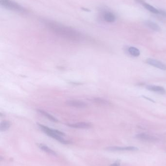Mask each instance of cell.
<instances>
[{
	"instance_id": "44dd1931",
	"label": "cell",
	"mask_w": 166,
	"mask_h": 166,
	"mask_svg": "<svg viewBox=\"0 0 166 166\" xmlns=\"http://www.w3.org/2000/svg\"><path fill=\"white\" fill-rule=\"evenodd\" d=\"M83 10H85V11H90L89 9H85V8H83Z\"/></svg>"
},
{
	"instance_id": "52a82bcc",
	"label": "cell",
	"mask_w": 166,
	"mask_h": 166,
	"mask_svg": "<svg viewBox=\"0 0 166 166\" xmlns=\"http://www.w3.org/2000/svg\"><path fill=\"white\" fill-rule=\"evenodd\" d=\"M135 138L138 139L142 141H148L154 142L158 141V138L155 136H152V135H149L147 134L141 133L138 134L135 136Z\"/></svg>"
},
{
	"instance_id": "ba28073f",
	"label": "cell",
	"mask_w": 166,
	"mask_h": 166,
	"mask_svg": "<svg viewBox=\"0 0 166 166\" xmlns=\"http://www.w3.org/2000/svg\"><path fill=\"white\" fill-rule=\"evenodd\" d=\"M66 104L70 107H75L78 108H83L87 106L86 103L78 100H68L66 102Z\"/></svg>"
},
{
	"instance_id": "9a60e30c",
	"label": "cell",
	"mask_w": 166,
	"mask_h": 166,
	"mask_svg": "<svg viewBox=\"0 0 166 166\" xmlns=\"http://www.w3.org/2000/svg\"><path fill=\"white\" fill-rule=\"evenodd\" d=\"M11 122L9 121H1L0 124V131L1 132H5L11 126Z\"/></svg>"
},
{
	"instance_id": "7c38bea8",
	"label": "cell",
	"mask_w": 166,
	"mask_h": 166,
	"mask_svg": "<svg viewBox=\"0 0 166 166\" xmlns=\"http://www.w3.org/2000/svg\"><path fill=\"white\" fill-rule=\"evenodd\" d=\"M37 146L40 149H41V150L44 151L46 153H48L49 155H52L54 156H57V153L55 152L52 149H50V148L46 146V145L43 144L38 143Z\"/></svg>"
},
{
	"instance_id": "30bf717a",
	"label": "cell",
	"mask_w": 166,
	"mask_h": 166,
	"mask_svg": "<svg viewBox=\"0 0 166 166\" xmlns=\"http://www.w3.org/2000/svg\"><path fill=\"white\" fill-rule=\"evenodd\" d=\"M146 88L150 91L160 94H164L166 92V90L164 88L161 86H158V85H147Z\"/></svg>"
},
{
	"instance_id": "9c48e42d",
	"label": "cell",
	"mask_w": 166,
	"mask_h": 166,
	"mask_svg": "<svg viewBox=\"0 0 166 166\" xmlns=\"http://www.w3.org/2000/svg\"><path fill=\"white\" fill-rule=\"evenodd\" d=\"M144 23L147 27H148V28H149L150 29H152L154 31L157 32L161 31V29L160 27L157 23H154L153 21L149 20H147L144 21Z\"/></svg>"
},
{
	"instance_id": "8992f818",
	"label": "cell",
	"mask_w": 166,
	"mask_h": 166,
	"mask_svg": "<svg viewBox=\"0 0 166 166\" xmlns=\"http://www.w3.org/2000/svg\"><path fill=\"white\" fill-rule=\"evenodd\" d=\"M68 126L78 129H89L92 126V124L89 122H77L75 124H67Z\"/></svg>"
},
{
	"instance_id": "3957f363",
	"label": "cell",
	"mask_w": 166,
	"mask_h": 166,
	"mask_svg": "<svg viewBox=\"0 0 166 166\" xmlns=\"http://www.w3.org/2000/svg\"><path fill=\"white\" fill-rule=\"evenodd\" d=\"M0 4L6 8L14 11L24 12L25 9L12 0H0Z\"/></svg>"
},
{
	"instance_id": "7a4b0ae2",
	"label": "cell",
	"mask_w": 166,
	"mask_h": 166,
	"mask_svg": "<svg viewBox=\"0 0 166 166\" xmlns=\"http://www.w3.org/2000/svg\"><path fill=\"white\" fill-rule=\"evenodd\" d=\"M37 124L44 133L46 134V135H48L51 138L58 141L61 143L68 144L71 143L70 141L66 140L63 138V136H66V134L63 132H61L58 130H56V129H52L46 126L45 125H42L41 124H38V123Z\"/></svg>"
},
{
	"instance_id": "277c9868",
	"label": "cell",
	"mask_w": 166,
	"mask_h": 166,
	"mask_svg": "<svg viewBox=\"0 0 166 166\" xmlns=\"http://www.w3.org/2000/svg\"><path fill=\"white\" fill-rule=\"evenodd\" d=\"M105 150L111 152H118V151H136L138 150V148L134 146H111L106 148Z\"/></svg>"
},
{
	"instance_id": "6da1fadb",
	"label": "cell",
	"mask_w": 166,
	"mask_h": 166,
	"mask_svg": "<svg viewBox=\"0 0 166 166\" xmlns=\"http://www.w3.org/2000/svg\"><path fill=\"white\" fill-rule=\"evenodd\" d=\"M46 23L49 28L54 33L66 39L78 41L82 38L81 34L73 29L51 21Z\"/></svg>"
},
{
	"instance_id": "2e32d148",
	"label": "cell",
	"mask_w": 166,
	"mask_h": 166,
	"mask_svg": "<svg viewBox=\"0 0 166 166\" xmlns=\"http://www.w3.org/2000/svg\"><path fill=\"white\" fill-rule=\"evenodd\" d=\"M143 6L145 9H146L147 10H148L150 12L153 14H159V10L155 8V7H153V6H151L148 3H145L143 5Z\"/></svg>"
},
{
	"instance_id": "4fadbf2b",
	"label": "cell",
	"mask_w": 166,
	"mask_h": 166,
	"mask_svg": "<svg viewBox=\"0 0 166 166\" xmlns=\"http://www.w3.org/2000/svg\"><path fill=\"white\" fill-rule=\"evenodd\" d=\"M95 104H98L100 105H110V102L104 99L103 98H93L91 100Z\"/></svg>"
},
{
	"instance_id": "ffe728a7",
	"label": "cell",
	"mask_w": 166,
	"mask_h": 166,
	"mask_svg": "<svg viewBox=\"0 0 166 166\" xmlns=\"http://www.w3.org/2000/svg\"><path fill=\"white\" fill-rule=\"evenodd\" d=\"M135 1H136V3L139 4H141V5H143L146 2H145V0H135Z\"/></svg>"
},
{
	"instance_id": "5bb4252c",
	"label": "cell",
	"mask_w": 166,
	"mask_h": 166,
	"mask_svg": "<svg viewBox=\"0 0 166 166\" xmlns=\"http://www.w3.org/2000/svg\"><path fill=\"white\" fill-rule=\"evenodd\" d=\"M37 111L38 113L41 114V115H43V116L46 117V118H47L48 119H49L50 121H52L53 122H56L58 121V120L55 117H54L52 116L51 114L48 113V112H46V111L43 110L38 109Z\"/></svg>"
},
{
	"instance_id": "d6986e66",
	"label": "cell",
	"mask_w": 166,
	"mask_h": 166,
	"mask_svg": "<svg viewBox=\"0 0 166 166\" xmlns=\"http://www.w3.org/2000/svg\"><path fill=\"white\" fill-rule=\"evenodd\" d=\"M120 161L118 160L116 161V162L113 163L112 164H111L110 166H120Z\"/></svg>"
},
{
	"instance_id": "8fae6325",
	"label": "cell",
	"mask_w": 166,
	"mask_h": 166,
	"mask_svg": "<svg viewBox=\"0 0 166 166\" xmlns=\"http://www.w3.org/2000/svg\"><path fill=\"white\" fill-rule=\"evenodd\" d=\"M103 18L107 23H112L115 21L116 17L114 13L110 11L105 12L103 14Z\"/></svg>"
},
{
	"instance_id": "e0dca14e",
	"label": "cell",
	"mask_w": 166,
	"mask_h": 166,
	"mask_svg": "<svg viewBox=\"0 0 166 166\" xmlns=\"http://www.w3.org/2000/svg\"><path fill=\"white\" fill-rule=\"evenodd\" d=\"M128 52L133 57H138L140 54V52L137 48L134 47H130L128 49Z\"/></svg>"
},
{
	"instance_id": "ac0fdd59",
	"label": "cell",
	"mask_w": 166,
	"mask_h": 166,
	"mask_svg": "<svg viewBox=\"0 0 166 166\" xmlns=\"http://www.w3.org/2000/svg\"><path fill=\"white\" fill-rule=\"evenodd\" d=\"M159 14L163 16L164 17L166 18V10L164 9H159Z\"/></svg>"
},
{
	"instance_id": "5b68a950",
	"label": "cell",
	"mask_w": 166,
	"mask_h": 166,
	"mask_svg": "<svg viewBox=\"0 0 166 166\" xmlns=\"http://www.w3.org/2000/svg\"><path fill=\"white\" fill-rule=\"evenodd\" d=\"M146 62L150 65L155 67L160 70L166 71V65L162 62L155 59L153 58H148L146 60Z\"/></svg>"
}]
</instances>
